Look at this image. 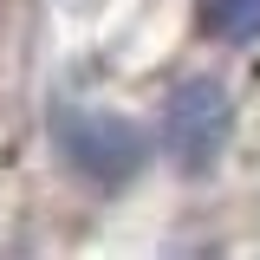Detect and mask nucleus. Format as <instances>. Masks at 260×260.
Wrapping results in <instances>:
<instances>
[{
	"mask_svg": "<svg viewBox=\"0 0 260 260\" xmlns=\"http://www.w3.org/2000/svg\"><path fill=\"white\" fill-rule=\"evenodd\" d=\"M52 143H59L65 169H78L98 189H124L130 176L143 169L150 143L130 117H111V111H78V104H59L52 111Z\"/></svg>",
	"mask_w": 260,
	"mask_h": 260,
	"instance_id": "1",
	"label": "nucleus"
},
{
	"mask_svg": "<svg viewBox=\"0 0 260 260\" xmlns=\"http://www.w3.org/2000/svg\"><path fill=\"white\" fill-rule=\"evenodd\" d=\"M202 26L215 39H254L260 32V0H202Z\"/></svg>",
	"mask_w": 260,
	"mask_h": 260,
	"instance_id": "3",
	"label": "nucleus"
},
{
	"mask_svg": "<svg viewBox=\"0 0 260 260\" xmlns=\"http://www.w3.org/2000/svg\"><path fill=\"white\" fill-rule=\"evenodd\" d=\"M234 137V98L221 78H182L162 104V156L182 176H208Z\"/></svg>",
	"mask_w": 260,
	"mask_h": 260,
	"instance_id": "2",
	"label": "nucleus"
}]
</instances>
